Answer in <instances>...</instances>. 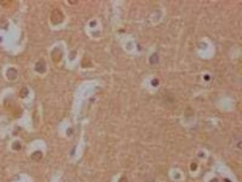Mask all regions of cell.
Returning a JSON list of instances; mask_svg holds the SVG:
<instances>
[{"instance_id": "cell-1", "label": "cell", "mask_w": 242, "mask_h": 182, "mask_svg": "<svg viewBox=\"0 0 242 182\" xmlns=\"http://www.w3.org/2000/svg\"><path fill=\"white\" fill-rule=\"evenodd\" d=\"M64 19V16L59 9H55L51 14V22L54 25L61 23Z\"/></svg>"}, {"instance_id": "cell-2", "label": "cell", "mask_w": 242, "mask_h": 182, "mask_svg": "<svg viewBox=\"0 0 242 182\" xmlns=\"http://www.w3.org/2000/svg\"><path fill=\"white\" fill-rule=\"evenodd\" d=\"M51 56H52V60H53L55 62L58 63L61 61V58H62V52H61L59 49H58V48H55V49L52 52Z\"/></svg>"}, {"instance_id": "cell-3", "label": "cell", "mask_w": 242, "mask_h": 182, "mask_svg": "<svg viewBox=\"0 0 242 182\" xmlns=\"http://www.w3.org/2000/svg\"><path fill=\"white\" fill-rule=\"evenodd\" d=\"M36 71L40 73H44L46 71V64L44 60L41 59L37 63L35 66Z\"/></svg>"}, {"instance_id": "cell-4", "label": "cell", "mask_w": 242, "mask_h": 182, "mask_svg": "<svg viewBox=\"0 0 242 182\" xmlns=\"http://www.w3.org/2000/svg\"><path fill=\"white\" fill-rule=\"evenodd\" d=\"M43 157V154H42L41 152L40 151H37L34 153H33L32 155H31V158L34 160H36V161H39V160H41V158Z\"/></svg>"}, {"instance_id": "cell-5", "label": "cell", "mask_w": 242, "mask_h": 182, "mask_svg": "<svg viewBox=\"0 0 242 182\" xmlns=\"http://www.w3.org/2000/svg\"><path fill=\"white\" fill-rule=\"evenodd\" d=\"M118 182H127V181L125 178H121Z\"/></svg>"}]
</instances>
